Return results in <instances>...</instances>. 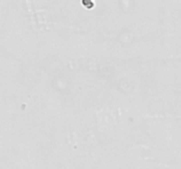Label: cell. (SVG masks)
<instances>
[{"label": "cell", "mask_w": 181, "mask_h": 169, "mask_svg": "<svg viewBox=\"0 0 181 169\" xmlns=\"http://www.w3.org/2000/svg\"><path fill=\"white\" fill-rule=\"evenodd\" d=\"M81 3H82L83 6H85L87 9H92L95 5L92 0H81Z\"/></svg>", "instance_id": "1"}]
</instances>
